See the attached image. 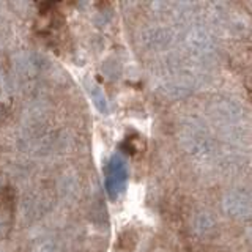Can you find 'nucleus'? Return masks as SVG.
I'll use <instances>...</instances> for the list:
<instances>
[]
</instances>
